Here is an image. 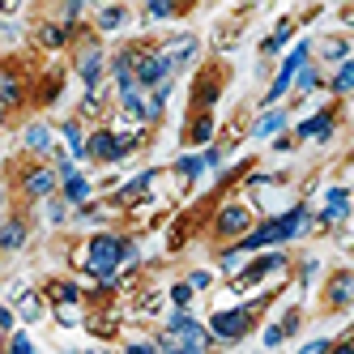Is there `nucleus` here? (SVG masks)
<instances>
[{
    "mask_svg": "<svg viewBox=\"0 0 354 354\" xmlns=\"http://www.w3.org/2000/svg\"><path fill=\"white\" fill-rule=\"evenodd\" d=\"M77 261H82V269L90 277H98V286H115L120 261H129V239H120V235H94Z\"/></svg>",
    "mask_w": 354,
    "mask_h": 354,
    "instance_id": "1",
    "label": "nucleus"
},
{
    "mask_svg": "<svg viewBox=\"0 0 354 354\" xmlns=\"http://www.w3.org/2000/svg\"><path fill=\"white\" fill-rule=\"evenodd\" d=\"M248 328H252V312L248 308H222V312L209 316V333L218 342H239Z\"/></svg>",
    "mask_w": 354,
    "mask_h": 354,
    "instance_id": "2",
    "label": "nucleus"
},
{
    "mask_svg": "<svg viewBox=\"0 0 354 354\" xmlns=\"http://www.w3.org/2000/svg\"><path fill=\"white\" fill-rule=\"evenodd\" d=\"M308 52H312V47H308V43H299L295 52L282 60V68H277V77H273V86H269V94H265V103H277V98H282V94L295 86V77L303 73V64H308Z\"/></svg>",
    "mask_w": 354,
    "mask_h": 354,
    "instance_id": "3",
    "label": "nucleus"
},
{
    "mask_svg": "<svg viewBox=\"0 0 354 354\" xmlns=\"http://www.w3.org/2000/svg\"><path fill=\"white\" fill-rule=\"evenodd\" d=\"M248 226H252V209L243 205V201H226V205L218 209V218H214V235L235 239V235H248Z\"/></svg>",
    "mask_w": 354,
    "mask_h": 354,
    "instance_id": "4",
    "label": "nucleus"
},
{
    "mask_svg": "<svg viewBox=\"0 0 354 354\" xmlns=\"http://www.w3.org/2000/svg\"><path fill=\"white\" fill-rule=\"evenodd\" d=\"M282 269H286V257H282V252H269V257L252 261V265L243 269V277H239L235 286H257V282H265L269 273H282Z\"/></svg>",
    "mask_w": 354,
    "mask_h": 354,
    "instance_id": "5",
    "label": "nucleus"
},
{
    "mask_svg": "<svg viewBox=\"0 0 354 354\" xmlns=\"http://www.w3.org/2000/svg\"><path fill=\"white\" fill-rule=\"evenodd\" d=\"M77 77L86 82V90H98V82H103V47H86V52H82Z\"/></svg>",
    "mask_w": 354,
    "mask_h": 354,
    "instance_id": "6",
    "label": "nucleus"
},
{
    "mask_svg": "<svg viewBox=\"0 0 354 354\" xmlns=\"http://www.w3.org/2000/svg\"><path fill=\"white\" fill-rule=\"evenodd\" d=\"M56 171H47V167H35L26 171V180H21V188H26V196H52L56 192Z\"/></svg>",
    "mask_w": 354,
    "mask_h": 354,
    "instance_id": "7",
    "label": "nucleus"
},
{
    "mask_svg": "<svg viewBox=\"0 0 354 354\" xmlns=\"http://www.w3.org/2000/svg\"><path fill=\"white\" fill-rule=\"evenodd\" d=\"M295 137H303V141H308V137L328 141V137H333V111H320V115H312V120H303Z\"/></svg>",
    "mask_w": 354,
    "mask_h": 354,
    "instance_id": "8",
    "label": "nucleus"
},
{
    "mask_svg": "<svg viewBox=\"0 0 354 354\" xmlns=\"http://www.w3.org/2000/svg\"><path fill=\"white\" fill-rule=\"evenodd\" d=\"M324 299H328V308H346V303H354V273H337Z\"/></svg>",
    "mask_w": 354,
    "mask_h": 354,
    "instance_id": "9",
    "label": "nucleus"
},
{
    "mask_svg": "<svg viewBox=\"0 0 354 354\" xmlns=\"http://www.w3.org/2000/svg\"><path fill=\"white\" fill-rule=\"evenodd\" d=\"M342 218H350V192L346 188H328V205H324L320 222H342Z\"/></svg>",
    "mask_w": 354,
    "mask_h": 354,
    "instance_id": "10",
    "label": "nucleus"
},
{
    "mask_svg": "<svg viewBox=\"0 0 354 354\" xmlns=\"http://www.w3.org/2000/svg\"><path fill=\"white\" fill-rule=\"evenodd\" d=\"M162 56H171V60H175V68H180L184 60H192V56H196V39H192V35H180V39H171V43L162 47Z\"/></svg>",
    "mask_w": 354,
    "mask_h": 354,
    "instance_id": "11",
    "label": "nucleus"
},
{
    "mask_svg": "<svg viewBox=\"0 0 354 354\" xmlns=\"http://www.w3.org/2000/svg\"><path fill=\"white\" fill-rule=\"evenodd\" d=\"M0 98H5V111H13L21 103V86H17V73L13 68H0Z\"/></svg>",
    "mask_w": 354,
    "mask_h": 354,
    "instance_id": "12",
    "label": "nucleus"
},
{
    "mask_svg": "<svg viewBox=\"0 0 354 354\" xmlns=\"http://www.w3.org/2000/svg\"><path fill=\"white\" fill-rule=\"evenodd\" d=\"M21 243H26V222H21V218H9L5 231H0V248H5V252H17Z\"/></svg>",
    "mask_w": 354,
    "mask_h": 354,
    "instance_id": "13",
    "label": "nucleus"
},
{
    "mask_svg": "<svg viewBox=\"0 0 354 354\" xmlns=\"http://www.w3.org/2000/svg\"><path fill=\"white\" fill-rule=\"evenodd\" d=\"M17 312H21V320H30V324H39V320H47V299H43V295H21V303H17Z\"/></svg>",
    "mask_w": 354,
    "mask_h": 354,
    "instance_id": "14",
    "label": "nucleus"
},
{
    "mask_svg": "<svg viewBox=\"0 0 354 354\" xmlns=\"http://www.w3.org/2000/svg\"><path fill=\"white\" fill-rule=\"evenodd\" d=\"M60 188H64V201H68V205H82V209H86V201H90V184H86V175H73V180H64Z\"/></svg>",
    "mask_w": 354,
    "mask_h": 354,
    "instance_id": "15",
    "label": "nucleus"
},
{
    "mask_svg": "<svg viewBox=\"0 0 354 354\" xmlns=\"http://www.w3.org/2000/svg\"><path fill=\"white\" fill-rule=\"evenodd\" d=\"M26 149L47 154V149H52V129H47V124H30V129H26Z\"/></svg>",
    "mask_w": 354,
    "mask_h": 354,
    "instance_id": "16",
    "label": "nucleus"
},
{
    "mask_svg": "<svg viewBox=\"0 0 354 354\" xmlns=\"http://www.w3.org/2000/svg\"><path fill=\"white\" fill-rule=\"evenodd\" d=\"M286 129V111H269L257 120V129H252V137H273V133H282Z\"/></svg>",
    "mask_w": 354,
    "mask_h": 354,
    "instance_id": "17",
    "label": "nucleus"
},
{
    "mask_svg": "<svg viewBox=\"0 0 354 354\" xmlns=\"http://www.w3.org/2000/svg\"><path fill=\"white\" fill-rule=\"evenodd\" d=\"M209 137H214V115L201 111V115L192 120V129H188V141H192V145H205Z\"/></svg>",
    "mask_w": 354,
    "mask_h": 354,
    "instance_id": "18",
    "label": "nucleus"
},
{
    "mask_svg": "<svg viewBox=\"0 0 354 354\" xmlns=\"http://www.w3.org/2000/svg\"><path fill=\"white\" fill-rule=\"evenodd\" d=\"M47 299H56V308H60V303H82V290L73 282H52V286H47Z\"/></svg>",
    "mask_w": 354,
    "mask_h": 354,
    "instance_id": "19",
    "label": "nucleus"
},
{
    "mask_svg": "<svg viewBox=\"0 0 354 354\" xmlns=\"http://www.w3.org/2000/svg\"><path fill=\"white\" fill-rule=\"evenodd\" d=\"M149 184H154V171H141V175H137V180H133L129 188H124V192H120L115 201H120V205H129V201H137V196H141V192H145Z\"/></svg>",
    "mask_w": 354,
    "mask_h": 354,
    "instance_id": "20",
    "label": "nucleus"
},
{
    "mask_svg": "<svg viewBox=\"0 0 354 354\" xmlns=\"http://www.w3.org/2000/svg\"><path fill=\"white\" fill-rule=\"evenodd\" d=\"M290 35H295V26H290V21H282V26H277V30H273V35L265 39V47H261V52H265V56H273V52H282V47L290 43Z\"/></svg>",
    "mask_w": 354,
    "mask_h": 354,
    "instance_id": "21",
    "label": "nucleus"
},
{
    "mask_svg": "<svg viewBox=\"0 0 354 354\" xmlns=\"http://www.w3.org/2000/svg\"><path fill=\"white\" fill-rule=\"evenodd\" d=\"M333 94H350L354 90V60H346V64H337V73H333Z\"/></svg>",
    "mask_w": 354,
    "mask_h": 354,
    "instance_id": "22",
    "label": "nucleus"
},
{
    "mask_svg": "<svg viewBox=\"0 0 354 354\" xmlns=\"http://www.w3.org/2000/svg\"><path fill=\"white\" fill-rule=\"evenodd\" d=\"M39 43L43 47H64L68 43V26H39Z\"/></svg>",
    "mask_w": 354,
    "mask_h": 354,
    "instance_id": "23",
    "label": "nucleus"
},
{
    "mask_svg": "<svg viewBox=\"0 0 354 354\" xmlns=\"http://www.w3.org/2000/svg\"><path fill=\"white\" fill-rule=\"evenodd\" d=\"M124 17H129V13H124L120 5H115V9H103V13H98V30H115V26H124Z\"/></svg>",
    "mask_w": 354,
    "mask_h": 354,
    "instance_id": "24",
    "label": "nucleus"
},
{
    "mask_svg": "<svg viewBox=\"0 0 354 354\" xmlns=\"http://www.w3.org/2000/svg\"><path fill=\"white\" fill-rule=\"evenodd\" d=\"M188 299H192V286H188V282H175V286H171V303H175V312H188Z\"/></svg>",
    "mask_w": 354,
    "mask_h": 354,
    "instance_id": "25",
    "label": "nucleus"
},
{
    "mask_svg": "<svg viewBox=\"0 0 354 354\" xmlns=\"http://www.w3.org/2000/svg\"><path fill=\"white\" fill-rule=\"evenodd\" d=\"M175 171H180L184 180H196V175L205 171V158H180V162H175Z\"/></svg>",
    "mask_w": 354,
    "mask_h": 354,
    "instance_id": "26",
    "label": "nucleus"
},
{
    "mask_svg": "<svg viewBox=\"0 0 354 354\" xmlns=\"http://www.w3.org/2000/svg\"><path fill=\"white\" fill-rule=\"evenodd\" d=\"M56 320H60V324H82V308H77V303H60V308H56Z\"/></svg>",
    "mask_w": 354,
    "mask_h": 354,
    "instance_id": "27",
    "label": "nucleus"
},
{
    "mask_svg": "<svg viewBox=\"0 0 354 354\" xmlns=\"http://www.w3.org/2000/svg\"><path fill=\"white\" fill-rule=\"evenodd\" d=\"M346 52H350L346 39H328V43H324V56H328V60H342V64H346Z\"/></svg>",
    "mask_w": 354,
    "mask_h": 354,
    "instance_id": "28",
    "label": "nucleus"
},
{
    "mask_svg": "<svg viewBox=\"0 0 354 354\" xmlns=\"http://www.w3.org/2000/svg\"><path fill=\"white\" fill-rule=\"evenodd\" d=\"M295 86H299L303 94H308V90H316V86H320V73H316V68H303L299 77H295Z\"/></svg>",
    "mask_w": 354,
    "mask_h": 354,
    "instance_id": "29",
    "label": "nucleus"
},
{
    "mask_svg": "<svg viewBox=\"0 0 354 354\" xmlns=\"http://www.w3.org/2000/svg\"><path fill=\"white\" fill-rule=\"evenodd\" d=\"M9 354H39V350L30 346L26 333H13V337H9Z\"/></svg>",
    "mask_w": 354,
    "mask_h": 354,
    "instance_id": "30",
    "label": "nucleus"
},
{
    "mask_svg": "<svg viewBox=\"0 0 354 354\" xmlns=\"http://www.w3.org/2000/svg\"><path fill=\"white\" fill-rule=\"evenodd\" d=\"M188 286H192V290H209V286H214V273H205V269H196V273L188 277Z\"/></svg>",
    "mask_w": 354,
    "mask_h": 354,
    "instance_id": "31",
    "label": "nucleus"
},
{
    "mask_svg": "<svg viewBox=\"0 0 354 354\" xmlns=\"http://www.w3.org/2000/svg\"><path fill=\"white\" fill-rule=\"evenodd\" d=\"M282 337H286V328H282V324H269V328H265V346H269V350H273V346H282Z\"/></svg>",
    "mask_w": 354,
    "mask_h": 354,
    "instance_id": "32",
    "label": "nucleus"
},
{
    "mask_svg": "<svg viewBox=\"0 0 354 354\" xmlns=\"http://www.w3.org/2000/svg\"><path fill=\"white\" fill-rule=\"evenodd\" d=\"M328 350H333V342H324V337H320V342H312V346H303L299 354H328Z\"/></svg>",
    "mask_w": 354,
    "mask_h": 354,
    "instance_id": "33",
    "label": "nucleus"
},
{
    "mask_svg": "<svg viewBox=\"0 0 354 354\" xmlns=\"http://www.w3.org/2000/svg\"><path fill=\"white\" fill-rule=\"evenodd\" d=\"M175 9L171 5H162V0H154V5H149V17H171Z\"/></svg>",
    "mask_w": 354,
    "mask_h": 354,
    "instance_id": "34",
    "label": "nucleus"
},
{
    "mask_svg": "<svg viewBox=\"0 0 354 354\" xmlns=\"http://www.w3.org/2000/svg\"><path fill=\"white\" fill-rule=\"evenodd\" d=\"M82 17V0H73V5H64V21H77Z\"/></svg>",
    "mask_w": 354,
    "mask_h": 354,
    "instance_id": "35",
    "label": "nucleus"
},
{
    "mask_svg": "<svg viewBox=\"0 0 354 354\" xmlns=\"http://www.w3.org/2000/svg\"><path fill=\"white\" fill-rule=\"evenodd\" d=\"M47 218H52V222H64V205H60V201H52V205H47Z\"/></svg>",
    "mask_w": 354,
    "mask_h": 354,
    "instance_id": "36",
    "label": "nucleus"
},
{
    "mask_svg": "<svg viewBox=\"0 0 354 354\" xmlns=\"http://www.w3.org/2000/svg\"><path fill=\"white\" fill-rule=\"evenodd\" d=\"M13 320H17V312H13V308H5V312H0V324H5L9 333H13Z\"/></svg>",
    "mask_w": 354,
    "mask_h": 354,
    "instance_id": "37",
    "label": "nucleus"
},
{
    "mask_svg": "<svg viewBox=\"0 0 354 354\" xmlns=\"http://www.w3.org/2000/svg\"><path fill=\"white\" fill-rule=\"evenodd\" d=\"M282 328H286V333H295V328H299V312H286V320H282Z\"/></svg>",
    "mask_w": 354,
    "mask_h": 354,
    "instance_id": "38",
    "label": "nucleus"
},
{
    "mask_svg": "<svg viewBox=\"0 0 354 354\" xmlns=\"http://www.w3.org/2000/svg\"><path fill=\"white\" fill-rule=\"evenodd\" d=\"M129 354H162V350H154V346H141V342H137V346H129Z\"/></svg>",
    "mask_w": 354,
    "mask_h": 354,
    "instance_id": "39",
    "label": "nucleus"
},
{
    "mask_svg": "<svg viewBox=\"0 0 354 354\" xmlns=\"http://www.w3.org/2000/svg\"><path fill=\"white\" fill-rule=\"evenodd\" d=\"M333 354H354V342H342V346H333Z\"/></svg>",
    "mask_w": 354,
    "mask_h": 354,
    "instance_id": "40",
    "label": "nucleus"
}]
</instances>
